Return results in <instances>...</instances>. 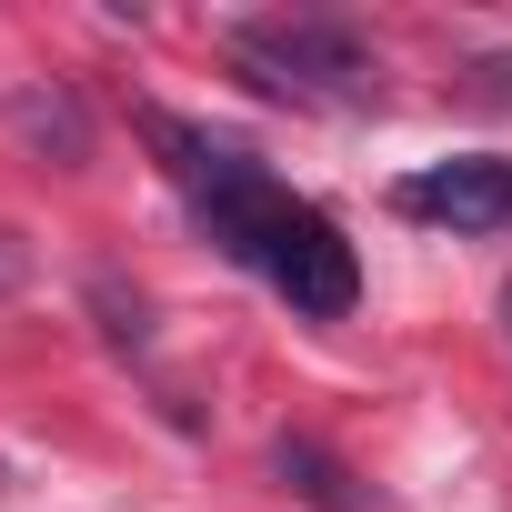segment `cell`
<instances>
[{
    "instance_id": "5",
    "label": "cell",
    "mask_w": 512,
    "mask_h": 512,
    "mask_svg": "<svg viewBox=\"0 0 512 512\" xmlns=\"http://www.w3.org/2000/svg\"><path fill=\"white\" fill-rule=\"evenodd\" d=\"M482 111H512V51H492V61H472V81H462Z\"/></svg>"
},
{
    "instance_id": "2",
    "label": "cell",
    "mask_w": 512,
    "mask_h": 512,
    "mask_svg": "<svg viewBox=\"0 0 512 512\" xmlns=\"http://www.w3.org/2000/svg\"><path fill=\"white\" fill-rule=\"evenodd\" d=\"M221 61L262 91V101H292V111H382V61L352 21L332 11H262V21H231L221 31Z\"/></svg>"
},
{
    "instance_id": "4",
    "label": "cell",
    "mask_w": 512,
    "mask_h": 512,
    "mask_svg": "<svg viewBox=\"0 0 512 512\" xmlns=\"http://www.w3.org/2000/svg\"><path fill=\"white\" fill-rule=\"evenodd\" d=\"M272 472H282V482H292L302 502H322V512H362L352 472H342V462H332L322 442H292V432H282V442H272Z\"/></svg>"
},
{
    "instance_id": "1",
    "label": "cell",
    "mask_w": 512,
    "mask_h": 512,
    "mask_svg": "<svg viewBox=\"0 0 512 512\" xmlns=\"http://www.w3.org/2000/svg\"><path fill=\"white\" fill-rule=\"evenodd\" d=\"M141 131H151L161 171L181 181V201L201 211V231L231 251L241 272H262L302 322H342V312L362 302V262H352L342 221L312 211L302 191H282V181L262 171V151H241V141H221V131H201V121H171V111H151Z\"/></svg>"
},
{
    "instance_id": "3",
    "label": "cell",
    "mask_w": 512,
    "mask_h": 512,
    "mask_svg": "<svg viewBox=\"0 0 512 512\" xmlns=\"http://www.w3.org/2000/svg\"><path fill=\"white\" fill-rule=\"evenodd\" d=\"M392 201L412 221H442V231H512V161H432Z\"/></svg>"
},
{
    "instance_id": "6",
    "label": "cell",
    "mask_w": 512,
    "mask_h": 512,
    "mask_svg": "<svg viewBox=\"0 0 512 512\" xmlns=\"http://www.w3.org/2000/svg\"><path fill=\"white\" fill-rule=\"evenodd\" d=\"M502 322H512V282H502Z\"/></svg>"
}]
</instances>
